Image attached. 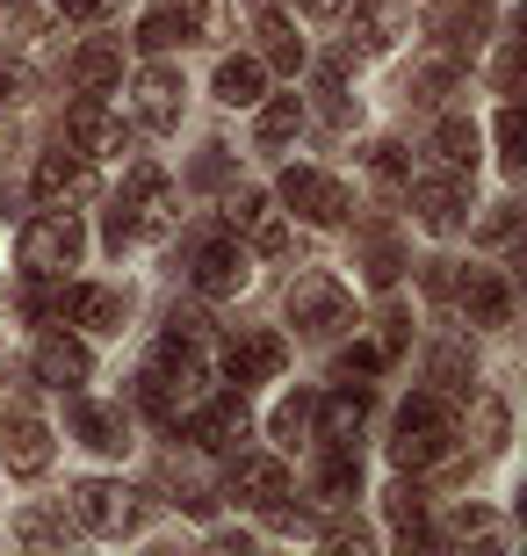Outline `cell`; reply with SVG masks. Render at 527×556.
I'll list each match as a JSON object with an SVG mask.
<instances>
[{"mask_svg":"<svg viewBox=\"0 0 527 556\" xmlns=\"http://www.w3.org/2000/svg\"><path fill=\"white\" fill-rule=\"evenodd\" d=\"M174 225V195H166V174L152 160H138L123 174V195L109 210V247H130V239H160Z\"/></svg>","mask_w":527,"mask_h":556,"instance_id":"cell-1","label":"cell"},{"mask_svg":"<svg viewBox=\"0 0 527 556\" xmlns=\"http://www.w3.org/2000/svg\"><path fill=\"white\" fill-rule=\"evenodd\" d=\"M448 448H455V433H448V405H441V391L405 397V413H398V441H390L398 470H434V463H448Z\"/></svg>","mask_w":527,"mask_h":556,"instance_id":"cell-2","label":"cell"},{"mask_svg":"<svg viewBox=\"0 0 527 556\" xmlns=\"http://www.w3.org/2000/svg\"><path fill=\"white\" fill-rule=\"evenodd\" d=\"M289 326L311 332V340H332V332L354 326V296H347V289L332 282L325 268H311V275H297V282H289Z\"/></svg>","mask_w":527,"mask_h":556,"instance_id":"cell-3","label":"cell"},{"mask_svg":"<svg viewBox=\"0 0 527 556\" xmlns=\"http://www.w3.org/2000/svg\"><path fill=\"white\" fill-rule=\"evenodd\" d=\"M80 253H87V225L73 210H43L22 231V268L29 275H65V268H80Z\"/></svg>","mask_w":527,"mask_h":556,"instance_id":"cell-4","label":"cell"},{"mask_svg":"<svg viewBox=\"0 0 527 556\" xmlns=\"http://www.w3.org/2000/svg\"><path fill=\"white\" fill-rule=\"evenodd\" d=\"M73 520L87 535H130L138 528V492L130 484H109V477H87L73 492Z\"/></svg>","mask_w":527,"mask_h":556,"instance_id":"cell-5","label":"cell"},{"mask_svg":"<svg viewBox=\"0 0 527 556\" xmlns=\"http://www.w3.org/2000/svg\"><path fill=\"white\" fill-rule=\"evenodd\" d=\"M283 203L297 210L304 225H347L354 195H347L332 174H318V166H289V174H283Z\"/></svg>","mask_w":527,"mask_h":556,"instance_id":"cell-6","label":"cell"},{"mask_svg":"<svg viewBox=\"0 0 527 556\" xmlns=\"http://www.w3.org/2000/svg\"><path fill=\"white\" fill-rule=\"evenodd\" d=\"M253 433V413H246V397H203V405H188V441L203 455H231Z\"/></svg>","mask_w":527,"mask_h":556,"instance_id":"cell-7","label":"cell"},{"mask_svg":"<svg viewBox=\"0 0 527 556\" xmlns=\"http://www.w3.org/2000/svg\"><path fill=\"white\" fill-rule=\"evenodd\" d=\"M188 282L203 289V296H239L246 289V247L239 239H196V247H188Z\"/></svg>","mask_w":527,"mask_h":556,"instance_id":"cell-8","label":"cell"},{"mask_svg":"<svg viewBox=\"0 0 527 556\" xmlns=\"http://www.w3.org/2000/svg\"><path fill=\"white\" fill-rule=\"evenodd\" d=\"M87 195H95V160L87 152H43L37 160V203L43 210L87 203Z\"/></svg>","mask_w":527,"mask_h":556,"instance_id":"cell-9","label":"cell"},{"mask_svg":"<svg viewBox=\"0 0 527 556\" xmlns=\"http://www.w3.org/2000/svg\"><path fill=\"white\" fill-rule=\"evenodd\" d=\"M0 463L15 477H43L51 470V427L37 413H0Z\"/></svg>","mask_w":527,"mask_h":556,"instance_id":"cell-10","label":"cell"},{"mask_svg":"<svg viewBox=\"0 0 527 556\" xmlns=\"http://www.w3.org/2000/svg\"><path fill=\"white\" fill-rule=\"evenodd\" d=\"M65 138L87 160H109V152H123V116L109 102H95V94H80V102L65 109Z\"/></svg>","mask_w":527,"mask_h":556,"instance_id":"cell-11","label":"cell"},{"mask_svg":"<svg viewBox=\"0 0 527 556\" xmlns=\"http://www.w3.org/2000/svg\"><path fill=\"white\" fill-rule=\"evenodd\" d=\"M412 188V217H419L426 231H455L463 225V210H469V188L455 181V174H419Z\"/></svg>","mask_w":527,"mask_h":556,"instance_id":"cell-12","label":"cell"},{"mask_svg":"<svg viewBox=\"0 0 527 556\" xmlns=\"http://www.w3.org/2000/svg\"><path fill=\"white\" fill-rule=\"evenodd\" d=\"M283 362H289V348H283V332H239L231 348H224V376L231 383H267V376H283Z\"/></svg>","mask_w":527,"mask_h":556,"instance_id":"cell-13","label":"cell"},{"mask_svg":"<svg viewBox=\"0 0 527 556\" xmlns=\"http://www.w3.org/2000/svg\"><path fill=\"white\" fill-rule=\"evenodd\" d=\"M130 94H138V124L145 130H174L181 124V73H166V65H152V73H138V87H130Z\"/></svg>","mask_w":527,"mask_h":556,"instance_id":"cell-14","label":"cell"},{"mask_svg":"<svg viewBox=\"0 0 527 556\" xmlns=\"http://www.w3.org/2000/svg\"><path fill=\"white\" fill-rule=\"evenodd\" d=\"M231 492H239L246 506L275 514V506H289V470L275 463V455H239V470H231Z\"/></svg>","mask_w":527,"mask_h":556,"instance_id":"cell-15","label":"cell"},{"mask_svg":"<svg viewBox=\"0 0 527 556\" xmlns=\"http://www.w3.org/2000/svg\"><path fill=\"white\" fill-rule=\"evenodd\" d=\"M224 217H231V231H253V247H261V253H289V231H283V217L267 210L261 188H239V195L224 203Z\"/></svg>","mask_w":527,"mask_h":556,"instance_id":"cell-16","label":"cell"},{"mask_svg":"<svg viewBox=\"0 0 527 556\" xmlns=\"http://www.w3.org/2000/svg\"><path fill=\"white\" fill-rule=\"evenodd\" d=\"M463 311H469V326H513V289H506V275L499 268H469V282H463Z\"/></svg>","mask_w":527,"mask_h":556,"instance_id":"cell-17","label":"cell"},{"mask_svg":"<svg viewBox=\"0 0 527 556\" xmlns=\"http://www.w3.org/2000/svg\"><path fill=\"white\" fill-rule=\"evenodd\" d=\"M73 433H80L87 448H102V455L130 448V419H123V405H95V397H73Z\"/></svg>","mask_w":527,"mask_h":556,"instance_id":"cell-18","label":"cell"},{"mask_svg":"<svg viewBox=\"0 0 527 556\" xmlns=\"http://www.w3.org/2000/svg\"><path fill=\"white\" fill-rule=\"evenodd\" d=\"M59 311L73 318V326H87V332H123V296H116V289H102V282L65 289Z\"/></svg>","mask_w":527,"mask_h":556,"instance_id":"cell-19","label":"cell"},{"mask_svg":"<svg viewBox=\"0 0 527 556\" xmlns=\"http://www.w3.org/2000/svg\"><path fill=\"white\" fill-rule=\"evenodd\" d=\"M354 37H362V51H390L398 37H412L405 0H354Z\"/></svg>","mask_w":527,"mask_h":556,"instance_id":"cell-20","label":"cell"},{"mask_svg":"<svg viewBox=\"0 0 527 556\" xmlns=\"http://www.w3.org/2000/svg\"><path fill=\"white\" fill-rule=\"evenodd\" d=\"M37 376L51 383V391H80L87 383V348L65 340V332H43L37 340Z\"/></svg>","mask_w":527,"mask_h":556,"instance_id":"cell-21","label":"cell"},{"mask_svg":"<svg viewBox=\"0 0 527 556\" xmlns=\"http://www.w3.org/2000/svg\"><path fill=\"white\" fill-rule=\"evenodd\" d=\"M368 427V391H332L325 397V413H318V441L325 448H354Z\"/></svg>","mask_w":527,"mask_h":556,"instance_id":"cell-22","label":"cell"},{"mask_svg":"<svg viewBox=\"0 0 527 556\" xmlns=\"http://www.w3.org/2000/svg\"><path fill=\"white\" fill-rule=\"evenodd\" d=\"M362 268H368V282H376V289H390L398 275H405V247H398V231H384V225L362 231Z\"/></svg>","mask_w":527,"mask_h":556,"instance_id":"cell-23","label":"cell"},{"mask_svg":"<svg viewBox=\"0 0 527 556\" xmlns=\"http://www.w3.org/2000/svg\"><path fill=\"white\" fill-rule=\"evenodd\" d=\"M318 498H325V506H354V498H362V463H354V448H332V455H325Z\"/></svg>","mask_w":527,"mask_h":556,"instance_id":"cell-24","label":"cell"},{"mask_svg":"<svg viewBox=\"0 0 527 556\" xmlns=\"http://www.w3.org/2000/svg\"><path fill=\"white\" fill-rule=\"evenodd\" d=\"M116 73H123L116 43H80V51H73V87H87V94H102Z\"/></svg>","mask_w":527,"mask_h":556,"instance_id":"cell-25","label":"cell"},{"mask_svg":"<svg viewBox=\"0 0 527 556\" xmlns=\"http://www.w3.org/2000/svg\"><path fill=\"white\" fill-rule=\"evenodd\" d=\"M261 80H267L261 59H224V65H217V102H231V109L261 102Z\"/></svg>","mask_w":527,"mask_h":556,"instance_id":"cell-26","label":"cell"},{"mask_svg":"<svg viewBox=\"0 0 527 556\" xmlns=\"http://www.w3.org/2000/svg\"><path fill=\"white\" fill-rule=\"evenodd\" d=\"M434 160H441L448 174H463V166H477V124H463V116H448V124L434 130Z\"/></svg>","mask_w":527,"mask_h":556,"instance_id":"cell-27","label":"cell"},{"mask_svg":"<svg viewBox=\"0 0 527 556\" xmlns=\"http://www.w3.org/2000/svg\"><path fill=\"white\" fill-rule=\"evenodd\" d=\"M138 43H145V51H174V43H188V15H181V0H174V8H145Z\"/></svg>","mask_w":527,"mask_h":556,"instance_id":"cell-28","label":"cell"},{"mask_svg":"<svg viewBox=\"0 0 527 556\" xmlns=\"http://www.w3.org/2000/svg\"><path fill=\"white\" fill-rule=\"evenodd\" d=\"M261 37H267V65H283V73L304 65V43H297V22L289 15H261Z\"/></svg>","mask_w":527,"mask_h":556,"instance_id":"cell-29","label":"cell"},{"mask_svg":"<svg viewBox=\"0 0 527 556\" xmlns=\"http://www.w3.org/2000/svg\"><path fill=\"white\" fill-rule=\"evenodd\" d=\"M297 124H304V102H297V94H275V102L261 109L253 138H261V144H283V138H297Z\"/></svg>","mask_w":527,"mask_h":556,"instance_id":"cell-30","label":"cell"},{"mask_svg":"<svg viewBox=\"0 0 527 556\" xmlns=\"http://www.w3.org/2000/svg\"><path fill=\"white\" fill-rule=\"evenodd\" d=\"M390 528L405 542H426V498H419V484H390Z\"/></svg>","mask_w":527,"mask_h":556,"instance_id":"cell-31","label":"cell"},{"mask_svg":"<svg viewBox=\"0 0 527 556\" xmlns=\"http://www.w3.org/2000/svg\"><path fill=\"white\" fill-rule=\"evenodd\" d=\"M65 535H73V528H65V514H43V506H29V514L15 520V542H29V549H59Z\"/></svg>","mask_w":527,"mask_h":556,"instance_id":"cell-32","label":"cell"},{"mask_svg":"<svg viewBox=\"0 0 527 556\" xmlns=\"http://www.w3.org/2000/svg\"><path fill=\"white\" fill-rule=\"evenodd\" d=\"M426 376H434V391H469V354L463 348H434L426 354Z\"/></svg>","mask_w":527,"mask_h":556,"instance_id":"cell-33","label":"cell"},{"mask_svg":"<svg viewBox=\"0 0 527 556\" xmlns=\"http://www.w3.org/2000/svg\"><path fill=\"white\" fill-rule=\"evenodd\" d=\"M368 174H376V181H412V160H405V144H368Z\"/></svg>","mask_w":527,"mask_h":556,"instance_id":"cell-34","label":"cell"},{"mask_svg":"<svg viewBox=\"0 0 527 556\" xmlns=\"http://www.w3.org/2000/svg\"><path fill=\"white\" fill-rule=\"evenodd\" d=\"M499 160L527 166V124H520V109H499Z\"/></svg>","mask_w":527,"mask_h":556,"instance_id":"cell-35","label":"cell"},{"mask_svg":"<svg viewBox=\"0 0 527 556\" xmlns=\"http://www.w3.org/2000/svg\"><path fill=\"white\" fill-rule=\"evenodd\" d=\"M188 37H224V0H181Z\"/></svg>","mask_w":527,"mask_h":556,"instance_id":"cell-36","label":"cell"},{"mask_svg":"<svg viewBox=\"0 0 527 556\" xmlns=\"http://www.w3.org/2000/svg\"><path fill=\"white\" fill-rule=\"evenodd\" d=\"M311 427V397L297 391V397H283V413H275V441H289V448H297V433Z\"/></svg>","mask_w":527,"mask_h":556,"instance_id":"cell-37","label":"cell"},{"mask_svg":"<svg viewBox=\"0 0 527 556\" xmlns=\"http://www.w3.org/2000/svg\"><path fill=\"white\" fill-rule=\"evenodd\" d=\"M477 433H485V448H506V405L499 397H477Z\"/></svg>","mask_w":527,"mask_h":556,"instance_id":"cell-38","label":"cell"},{"mask_svg":"<svg viewBox=\"0 0 527 556\" xmlns=\"http://www.w3.org/2000/svg\"><path fill=\"white\" fill-rule=\"evenodd\" d=\"M318 109L332 116V124H347V87H340V65H325V73H318Z\"/></svg>","mask_w":527,"mask_h":556,"instance_id":"cell-39","label":"cell"},{"mask_svg":"<svg viewBox=\"0 0 527 556\" xmlns=\"http://www.w3.org/2000/svg\"><path fill=\"white\" fill-rule=\"evenodd\" d=\"M22 94H29V65L0 51V102H22Z\"/></svg>","mask_w":527,"mask_h":556,"instance_id":"cell-40","label":"cell"},{"mask_svg":"<svg viewBox=\"0 0 527 556\" xmlns=\"http://www.w3.org/2000/svg\"><path fill=\"white\" fill-rule=\"evenodd\" d=\"M448 535H455V542H469V535H491V514H485V506H463V514L448 520Z\"/></svg>","mask_w":527,"mask_h":556,"instance_id":"cell-41","label":"cell"},{"mask_svg":"<svg viewBox=\"0 0 527 556\" xmlns=\"http://www.w3.org/2000/svg\"><path fill=\"white\" fill-rule=\"evenodd\" d=\"M22 311H29V318H43V311H59V296L43 289V275H29V282H22Z\"/></svg>","mask_w":527,"mask_h":556,"instance_id":"cell-42","label":"cell"},{"mask_svg":"<svg viewBox=\"0 0 527 556\" xmlns=\"http://www.w3.org/2000/svg\"><path fill=\"white\" fill-rule=\"evenodd\" d=\"M224 174H231V160H224V144H210L203 160H196V181H203V188H217Z\"/></svg>","mask_w":527,"mask_h":556,"instance_id":"cell-43","label":"cell"},{"mask_svg":"<svg viewBox=\"0 0 527 556\" xmlns=\"http://www.w3.org/2000/svg\"><path fill=\"white\" fill-rule=\"evenodd\" d=\"M376 362H390V354H384V348H347V354H340V376H368Z\"/></svg>","mask_w":527,"mask_h":556,"instance_id":"cell-44","label":"cell"},{"mask_svg":"<svg viewBox=\"0 0 527 556\" xmlns=\"http://www.w3.org/2000/svg\"><path fill=\"white\" fill-rule=\"evenodd\" d=\"M102 8H109V0H59V15H73V22H95Z\"/></svg>","mask_w":527,"mask_h":556,"instance_id":"cell-45","label":"cell"},{"mask_svg":"<svg viewBox=\"0 0 527 556\" xmlns=\"http://www.w3.org/2000/svg\"><path fill=\"white\" fill-rule=\"evenodd\" d=\"M426 289H434V296H448V289H455V275H448V261H426Z\"/></svg>","mask_w":527,"mask_h":556,"instance_id":"cell-46","label":"cell"},{"mask_svg":"<svg viewBox=\"0 0 527 556\" xmlns=\"http://www.w3.org/2000/svg\"><path fill=\"white\" fill-rule=\"evenodd\" d=\"M347 0H304V15H340Z\"/></svg>","mask_w":527,"mask_h":556,"instance_id":"cell-47","label":"cell"},{"mask_svg":"<svg viewBox=\"0 0 527 556\" xmlns=\"http://www.w3.org/2000/svg\"><path fill=\"white\" fill-rule=\"evenodd\" d=\"M15 8H22V0H15Z\"/></svg>","mask_w":527,"mask_h":556,"instance_id":"cell-48","label":"cell"}]
</instances>
